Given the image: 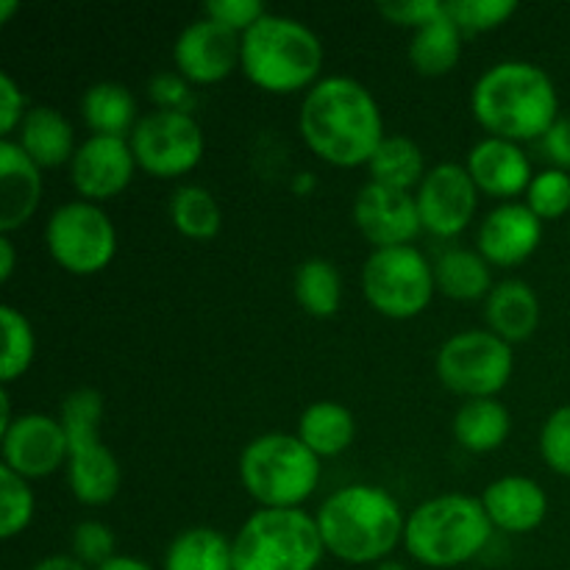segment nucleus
<instances>
[{
    "label": "nucleus",
    "instance_id": "nucleus-29",
    "mask_svg": "<svg viewBox=\"0 0 570 570\" xmlns=\"http://www.w3.org/2000/svg\"><path fill=\"white\" fill-rule=\"evenodd\" d=\"M367 170H371L373 184L404 189V193L421 187L429 173L421 145L415 139L404 137V134H387L376 154H373V159L367 161Z\"/></svg>",
    "mask_w": 570,
    "mask_h": 570
},
{
    "label": "nucleus",
    "instance_id": "nucleus-41",
    "mask_svg": "<svg viewBox=\"0 0 570 570\" xmlns=\"http://www.w3.org/2000/svg\"><path fill=\"white\" fill-rule=\"evenodd\" d=\"M148 92L150 100L165 111H189V104H193L189 81L178 72H161V76L150 78Z\"/></svg>",
    "mask_w": 570,
    "mask_h": 570
},
{
    "label": "nucleus",
    "instance_id": "nucleus-35",
    "mask_svg": "<svg viewBox=\"0 0 570 570\" xmlns=\"http://www.w3.org/2000/svg\"><path fill=\"white\" fill-rule=\"evenodd\" d=\"M523 204H527L543 223L566 217L570 212V173L560 170V167H549V170L534 173Z\"/></svg>",
    "mask_w": 570,
    "mask_h": 570
},
{
    "label": "nucleus",
    "instance_id": "nucleus-13",
    "mask_svg": "<svg viewBox=\"0 0 570 570\" xmlns=\"http://www.w3.org/2000/svg\"><path fill=\"white\" fill-rule=\"evenodd\" d=\"M423 232L440 239L460 237L471 226L479 206V189L465 165L443 161L432 167L415 189Z\"/></svg>",
    "mask_w": 570,
    "mask_h": 570
},
{
    "label": "nucleus",
    "instance_id": "nucleus-28",
    "mask_svg": "<svg viewBox=\"0 0 570 570\" xmlns=\"http://www.w3.org/2000/svg\"><path fill=\"white\" fill-rule=\"evenodd\" d=\"M490 267L479 250L451 248L434 262V284L451 301H482L495 287Z\"/></svg>",
    "mask_w": 570,
    "mask_h": 570
},
{
    "label": "nucleus",
    "instance_id": "nucleus-31",
    "mask_svg": "<svg viewBox=\"0 0 570 570\" xmlns=\"http://www.w3.org/2000/svg\"><path fill=\"white\" fill-rule=\"evenodd\" d=\"M293 289L301 309L317 321L334 317L343 304V276H340L337 265L323 256L301 262L293 278Z\"/></svg>",
    "mask_w": 570,
    "mask_h": 570
},
{
    "label": "nucleus",
    "instance_id": "nucleus-8",
    "mask_svg": "<svg viewBox=\"0 0 570 570\" xmlns=\"http://www.w3.org/2000/svg\"><path fill=\"white\" fill-rule=\"evenodd\" d=\"M234 570H317L326 557L315 515L256 510L234 534Z\"/></svg>",
    "mask_w": 570,
    "mask_h": 570
},
{
    "label": "nucleus",
    "instance_id": "nucleus-40",
    "mask_svg": "<svg viewBox=\"0 0 570 570\" xmlns=\"http://www.w3.org/2000/svg\"><path fill=\"white\" fill-rule=\"evenodd\" d=\"M443 9L445 3H438V0H390V3H379V14L384 20H390L393 26L412 28V31L443 14Z\"/></svg>",
    "mask_w": 570,
    "mask_h": 570
},
{
    "label": "nucleus",
    "instance_id": "nucleus-16",
    "mask_svg": "<svg viewBox=\"0 0 570 570\" xmlns=\"http://www.w3.org/2000/svg\"><path fill=\"white\" fill-rule=\"evenodd\" d=\"M354 223L362 237L376 248L412 245L423 232L415 193L367 181L354 200Z\"/></svg>",
    "mask_w": 570,
    "mask_h": 570
},
{
    "label": "nucleus",
    "instance_id": "nucleus-9",
    "mask_svg": "<svg viewBox=\"0 0 570 570\" xmlns=\"http://www.w3.org/2000/svg\"><path fill=\"white\" fill-rule=\"evenodd\" d=\"M365 301L390 321H412L432 304L438 284L434 265L415 245L376 248L362 267Z\"/></svg>",
    "mask_w": 570,
    "mask_h": 570
},
{
    "label": "nucleus",
    "instance_id": "nucleus-10",
    "mask_svg": "<svg viewBox=\"0 0 570 570\" xmlns=\"http://www.w3.org/2000/svg\"><path fill=\"white\" fill-rule=\"evenodd\" d=\"M515 371L512 345L490 328H471L445 340L434 360L440 384L451 393L471 399H495Z\"/></svg>",
    "mask_w": 570,
    "mask_h": 570
},
{
    "label": "nucleus",
    "instance_id": "nucleus-44",
    "mask_svg": "<svg viewBox=\"0 0 570 570\" xmlns=\"http://www.w3.org/2000/svg\"><path fill=\"white\" fill-rule=\"evenodd\" d=\"M17 254L14 243H11L9 234H0V282H9L11 273H14Z\"/></svg>",
    "mask_w": 570,
    "mask_h": 570
},
{
    "label": "nucleus",
    "instance_id": "nucleus-24",
    "mask_svg": "<svg viewBox=\"0 0 570 570\" xmlns=\"http://www.w3.org/2000/svg\"><path fill=\"white\" fill-rule=\"evenodd\" d=\"M298 438L315 456H340L354 445L356 417L337 401H315L301 412Z\"/></svg>",
    "mask_w": 570,
    "mask_h": 570
},
{
    "label": "nucleus",
    "instance_id": "nucleus-22",
    "mask_svg": "<svg viewBox=\"0 0 570 570\" xmlns=\"http://www.w3.org/2000/svg\"><path fill=\"white\" fill-rule=\"evenodd\" d=\"M484 321L490 332L510 345L527 343L540 326V298L521 278H507L495 284L484 298Z\"/></svg>",
    "mask_w": 570,
    "mask_h": 570
},
{
    "label": "nucleus",
    "instance_id": "nucleus-25",
    "mask_svg": "<svg viewBox=\"0 0 570 570\" xmlns=\"http://www.w3.org/2000/svg\"><path fill=\"white\" fill-rule=\"evenodd\" d=\"M81 117L95 137H131L139 122L137 100L120 81H98L83 92Z\"/></svg>",
    "mask_w": 570,
    "mask_h": 570
},
{
    "label": "nucleus",
    "instance_id": "nucleus-48",
    "mask_svg": "<svg viewBox=\"0 0 570 570\" xmlns=\"http://www.w3.org/2000/svg\"><path fill=\"white\" fill-rule=\"evenodd\" d=\"M309 187H315V178H312L309 173H301V176L295 178V184H293L295 193H304V189H309Z\"/></svg>",
    "mask_w": 570,
    "mask_h": 570
},
{
    "label": "nucleus",
    "instance_id": "nucleus-26",
    "mask_svg": "<svg viewBox=\"0 0 570 570\" xmlns=\"http://www.w3.org/2000/svg\"><path fill=\"white\" fill-rule=\"evenodd\" d=\"M510 434L512 415L499 399H471L454 415V440L471 454L499 451Z\"/></svg>",
    "mask_w": 570,
    "mask_h": 570
},
{
    "label": "nucleus",
    "instance_id": "nucleus-12",
    "mask_svg": "<svg viewBox=\"0 0 570 570\" xmlns=\"http://www.w3.org/2000/svg\"><path fill=\"white\" fill-rule=\"evenodd\" d=\"M139 170L156 178H178L193 173L204 159V128L189 111L156 109L139 117L128 137Z\"/></svg>",
    "mask_w": 570,
    "mask_h": 570
},
{
    "label": "nucleus",
    "instance_id": "nucleus-15",
    "mask_svg": "<svg viewBox=\"0 0 570 570\" xmlns=\"http://www.w3.org/2000/svg\"><path fill=\"white\" fill-rule=\"evenodd\" d=\"M239 59H243V37L209 17L189 22L173 42V65L178 76L200 87L232 76L239 67Z\"/></svg>",
    "mask_w": 570,
    "mask_h": 570
},
{
    "label": "nucleus",
    "instance_id": "nucleus-43",
    "mask_svg": "<svg viewBox=\"0 0 570 570\" xmlns=\"http://www.w3.org/2000/svg\"><path fill=\"white\" fill-rule=\"evenodd\" d=\"M543 154L549 156L551 167L570 170V117H560L549 134L543 137Z\"/></svg>",
    "mask_w": 570,
    "mask_h": 570
},
{
    "label": "nucleus",
    "instance_id": "nucleus-30",
    "mask_svg": "<svg viewBox=\"0 0 570 570\" xmlns=\"http://www.w3.org/2000/svg\"><path fill=\"white\" fill-rule=\"evenodd\" d=\"M165 570H234V543L212 527L184 529L167 546Z\"/></svg>",
    "mask_w": 570,
    "mask_h": 570
},
{
    "label": "nucleus",
    "instance_id": "nucleus-5",
    "mask_svg": "<svg viewBox=\"0 0 570 570\" xmlns=\"http://www.w3.org/2000/svg\"><path fill=\"white\" fill-rule=\"evenodd\" d=\"M493 532L482 501L443 493L426 499L406 515L404 549L426 568H460L488 549Z\"/></svg>",
    "mask_w": 570,
    "mask_h": 570
},
{
    "label": "nucleus",
    "instance_id": "nucleus-21",
    "mask_svg": "<svg viewBox=\"0 0 570 570\" xmlns=\"http://www.w3.org/2000/svg\"><path fill=\"white\" fill-rule=\"evenodd\" d=\"M493 529L507 534H529L549 515V495L529 476H501L479 495Z\"/></svg>",
    "mask_w": 570,
    "mask_h": 570
},
{
    "label": "nucleus",
    "instance_id": "nucleus-46",
    "mask_svg": "<svg viewBox=\"0 0 570 570\" xmlns=\"http://www.w3.org/2000/svg\"><path fill=\"white\" fill-rule=\"evenodd\" d=\"M98 570H154V568H150L145 560H139V557L117 554V557H111L106 566H100Z\"/></svg>",
    "mask_w": 570,
    "mask_h": 570
},
{
    "label": "nucleus",
    "instance_id": "nucleus-17",
    "mask_svg": "<svg viewBox=\"0 0 570 570\" xmlns=\"http://www.w3.org/2000/svg\"><path fill=\"white\" fill-rule=\"evenodd\" d=\"M137 159L126 137H89L70 161V178L81 200H111L134 181Z\"/></svg>",
    "mask_w": 570,
    "mask_h": 570
},
{
    "label": "nucleus",
    "instance_id": "nucleus-6",
    "mask_svg": "<svg viewBox=\"0 0 570 570\" xmlns=\"http://www.w3.org/2000/svg\"><path fill=\"white\" fill-rule=\"evenodd\" d=\"M321 456L298 434H259L239 454V482L262 510H301L321 484Z\"/></svg>",
    "mask_w": 570,
    "mask_h": 570
},
{
    "label": "nucleus",
    "instance_id": "nucleus-37",
    "mask_svg": "<svg viewBox=\"0 0 570 570\" xmlns=\"http://www.w3.org/2000/svg\"><path fill=\"white\" fill-rule=\"evenodd\" d=\"M540 456L557 476L570 479V404L557 406L540 429Z\"/></svg>",
    "mask_w": 570,
    "mask_h": 570
},
{
    "label": "nucleus",
    "instance_id": "nucleus-7",
    "mask_svg": "<svg viewBox=\"0 0 570 570\" xmlns=\"http://www.w3.org/2000/svg\"><path fill=\"white\" fill-rule=\"evenodd\" d=\"M67 432V482L83 507H104L120 493V462L100 440L104 395L92 387L72 390L59 410Z\"/></svg>",
    "mask_w": 570,
    "mask_h": 570
},
{
    "label": "nucleus",
    "instance_id": "nucleus-38",
    "mask_svg": "<svg viewBox=\"0 0 570 570\" xmlns=\"http://www.w3.org/2000/svg\"><path fill=\"white\" fill-rule=\"evenodd\" d=\"M117 549V540L111 527L100 521H81L72 529V557L87 568L98 570L111 560Z\"/></svg>",
    "mask_w": 570,
    "mask_h": 570
},
{
    "label": "nucleus",
    "instance_id": "nucleus-23",
    "mask_svg": "<svg viewBox=\"0 0 570 570\" xmlns=\"http://www.w3.org/2000/svg\"><path fill=\"white\" fill-rule=\"evenodd\" d=\"M17 145L37 161L42 170L70 165L76 156V134L70 120L53 106H31L26 120L17 128Z\"/></svg>",
    "mask_w": 570,
    "mask_h": 570
},
{
    "label": "nucleus",
    "instance_id": "nucleus-18",
    "mask_svg": "<svg viewBox=\"0 0 570 570\" xmlns=\"http://www.w3.org/2000/svg\"><path fill=\"white\" fill-rule=\"evenodd\" d=\"M543 243V220L527 204H499L479 226V254L493 267L523 265Z\"/></svg>",
    "mask_w": 570,
    "mask_h": 570
},
{
    "label": "nucleus",
    "instance_id": "nucleus-11",
    "mask_svg": "<svg viewBox=\"0 0 570 570\" xmlns=\"http://www.w3.org/2000/svg\"><path fill=\"white\" fill-rule=\"evenodd\" d=\"M45 245L61 271L72 276H95L115 259L117 228L98 204L67 200L48 217Z\"/></svg>",
    "mask_w": 570,
    "mask_h": 570
},
{
    "label": "nucleus",
    "instance_id": "nucleus-34",
    "mask_svg": "<svg viewBox=\"0 0 570 570\" xmlns=\"http://www.w3.org/2000/svg\"><path fill=\"white\" fill-rule=\"evenodd\" d=\"M37 512V499L20 473L0 465V538L11 540L26 532Z\"/></svg>",
    "mask_w": 570,
    "mask_h": 570
},
{
    "label": "nucleus",
    "instance_id": "nucleus-2",
    "mask_svg": "<svg viewBox=\"0 0 570 570\" xmlns=\"http://www.w3.org/2000/svg\"><path fill=\"white\" fill-rule=\"evenodd\" d=\"M471 109L488 137L521 145L543 139L560 120V95L543 67L510 59L479 76L471 92Z\"/></svg>",
    "mask_w": 570,
    "mask_h": 570
},
{
    "label": "nucleus",
    "instance_id": "nucleus-36",
    "mask_svg": "<svg viewBox=\"0 0 570 570\" xmlns=\"http://www.w3.org/2000/svg\"><path fill=\"white\" fill-rule=\"evenodd\" d=\"M445 11L462 33H484L504 26L515 14L518 6L512 0H451L445 3Z\"/></svg>",
    "mask_w": 570,
    "mask_h": 570
},
{
    "label": "nucleus",
    "instance_id": "nucleus-20",
    "mask_svg": "<svg viewBox=\"0 0 570 570\" xmlns=\"http://www.w3.org/2000/svg\"><path fill=\"white\" fill-rule=\"evenodd\" d=\"M42 167L14 142H0V234L26 226L42 200Z\"/></svg>",
    "mask_w": 570,
    "mask_h": 570
},
{
    "label": "nucleus",
    "instance_id": "nucleus-14",
    "mask_svg": "<svg viewBox=\"0 0 570 570\" xmlns=\"http://www.w3.org/2000/svg\"><path fill=\"white\" fill-rule=\"evenodd\" d=\"M3 465L20 473L22 479L53 476L67 465V432L61 417L28 412L14 417L9 429L0 434Z\"/></svg>",
    "mask_w": 570,
    "mask_h": 570
},
{
    "label": "nucleus",
    "instance_id": "nucleus-19",
    "mask_svg": "<svg viewBox=\"0 0 570 570\" xmlns=\"http://www.w3.org/2000/svg\"><path fill=\"white\" fill-rule=\"evenodd\" d=\"M465 167L479 193L504 200V204H510L518 195H527L534 178L532 161L523 154L521 145L499 137L479 139L468 154Z\"/></svg>",
    "mask_w": 570,
    "mask_h": 570
},
{
    "label": "nucleus",
    "instance_id": "nucleus-42",
    "mask_svg": "<svg viewBox=\"0 0 570 570\" xmlns=\"http://www.w3.org/2000/svg\"><path fill=\"white\" fill-rule=\"evenodd\" d=\"M28 115V104L22 89L17 87L14 78L9 72L0 76V134L3 139H11V134L20 128V122L26 120Z\"/></svg>",
    "mask_w": 570,
    "mask_h": 570
},
{
    "label": "nucleus",
    "instance_id": "nucleus-33",
    "mask_svg": "<svg viewBox=\"0 0 570 570\" xmlns=\"http://www.w3.org/2000/svg\"><path fill=\"white\" fill-rule=\"evenodd\" d=\"M0 326H3V356H0V379L3 387L22 379L31 367L33 354H37V337L33 326L20 309L11 304L0 306Z\"/></svg>",
    "mask_w": 570,
    "mask_h": 570
},
{
    "label": "nucleus",
    "instance_id": "nucleus-39",
    "mask_svg": "<svg viewBox=\"0 0 570 570\" xmlns=\"http://www.w3.org/2000/svg\"><path fill=\"white\" fill-rule=\"evenodd\" d=\"M265 14L267 9L259 0H209L204 6V17L220 22L223 28L239 33V37L248 33Z\"/></svg>",
    "mask_w": 570,
    "mask_h": 570
},
{
    "label": "nucleus",
    "instance_id": "nucleus-3",
    "mask_svg": "<svg viewBox=\"0 0 570 570\" xmlns=\"http://www.w3.org/2000/svg\"><path fill=\"white\" fill-rule=\"evenodd\" d=\"M326 554L348 566H379L404 543L406 515L379 484H345L315 512Z\"/></svg>",
    "mask_w": 570,
    "mask_h": 570
},
{
    "label": "nucleus",
    "instance_id": "nucleus-49",
    "mask_svg": "<svg viewBox=\"0 0 570 570\" xmlns=\"http://www.w3.org/2000/svg\"><path fill=\"white\" fill-rule=\"evenodd\" d=\"M373 570H410L404 562H395V560H384L379 566H373Z\"/></svg>",
    "mask_w": 570,
    "mask_h": 570
},
{
    "label": "nucleus",
    "instance_id": "nucleus-45",
    "mask_svg": "<svg viewBox=\"0 0 570 570\" xmlns=\"http://www.w3.org/2000/svg\"><path fill=\"white\" fill-rule=\"evenodd\" d=\"M31 570H89V568L83 566V562H78L76 557L53 554V557H45V560H39Z\"/></svg>",
    "mask_w": 570,
    "mask_h": 570
},
{
    "label": "nucleus",
    "instance_id": "nucleus-27",
    "mask_svg": "<svg viewBox=\"0 0 570 570\" xmlns=\"http://www.w3.org/2000/svg\"><path fill=\"white\" fill-rule=\"evenodd\" d=\"M462 37L454 20H451L449 11L443 9V14L434 17L432 22H426L423 28H417L412 33L410 42V61L421 76L438 78L445 72L454 70L462 59Z\"/></svg>",
    "mask_w": 570,
    "mask_h": 570
},
{
    "label": "nucleus",
    "instance_id": "nucleus-1",
    "mask_svg": "<svg viewBox=\"0 0 570 570\" xmlns=\"http://www.w3.org/2000/svg\"><path fill=\"white\" fill-rule=\"evenodd\" d=\"M298 131L306 148L334 167H360L384 142L382 106L371 89L348 76L321 78L298 111Z\"/></svg>",
    "mask_w": 570,
    "mask_h": 570
},
{
    "label": "nucleus",
    "instance_id": "nucleus-32",
    "mask_svg": "<svg viewBox=\"0 0 570 570\" xmlns=\"http://www.w3.org/2000/svg\"><path fill=\"white\" fill-rule=\"evenodd\" d=\"M170 223L187 239H212L223 228L220 204L200 184H184L170 198Z\"/></svg>",
    "mask_w": 570,
    "mask_h": 570
},
{
    "label": "nucleus",
    "instance_id": "nucleus-47",
    "mask_svg": "<svg viewBox=\"0 0 570 570\" xmlns=\"http://www.w3.org/2000/svg\"><path fill=\"white\" fill-rule=\"evenodd\" d=\"M17 9H20V3H14V0H0V26H6Z\"/></svg>",
    "mask_w": 570,
    "mask_h": 570
},
{
    "label": "nucleus",
    "instance_id": "nucleus-4",
    "mask_svg": "<svg viewBox=\"0 0 570 570\" xmlns=\"http://www.w3.org/2000/svg\"><path fill=\"white\" fill-rule=\"evenodd\" d=\"M323 42L306 22L267 11L243 33L239 70L254 87L271 95L309 92L321 81Z\"/></svg>",
    "mask_w": 570,
    "mask_h": 570
}]
</instances>
